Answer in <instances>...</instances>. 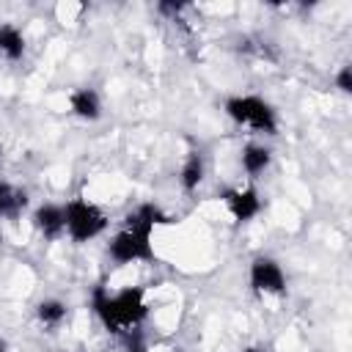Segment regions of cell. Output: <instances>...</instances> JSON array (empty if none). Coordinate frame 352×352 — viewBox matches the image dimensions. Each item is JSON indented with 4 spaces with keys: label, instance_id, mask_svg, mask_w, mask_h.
<instances>
[{
    "label": "cell",
    "instance_id": "cell-1",
    "mask_svg": "<svg viewBox=\"0 0 352 352\" xmlns=\"http://www.w3.org/2000/svg\"><path fill=\"white\" fill-rule=\"evenodd\" d=\"M160 223H168L160 206L154 204H140L124 217V226L116 231V236L107 242V256L116 264H132V261H151L154 248H151V234Z\"/></svg>",
    "mask_w": 352,
    "mask_h": 352
},
{
    "label": "cell",
    "instance_id": "cell-2",
    "mask_svg": "<svg viewBox=\"0 0 352 352\" xmlns=\"http://www.w3.org/2000/svg\"><path fill=\"white\" fill-rule=\"evenodd\" d=\"M91 302H94V311L102 319V324L116 336H126V333L138 330L143 324V319L148 316L143 286H126L116 294L96 286Z\"/></svg>",
    "mask_w": 352,
    "mask_h": 352
},
{
    "label": "cell",
    "instance_id": "cell-3",
    "mask_svg": "<svg viewBox=\"0 0 352 352\" xmlns=\"http://www.w3.org/2000/svg\"><path fill=\"white\" fill-rule=\"evenodd\" d=\"M226 116L239 124L248 126L258 135H275L278 132V113L275 107L253 94H239V96H228L226 99Z\"/></svg>",
    "mask_w": 352,
    "mask_h": 352
},
{
    "label": "cell",
    "instance_id": "cell-4",
    "mask_svg": "<svg viewBox=\"0 0 352 352\" xmlns=\"http://www.w3.org/2000/svg\"><path fill=\"white\" fill-rule=\"evenodd\" d=\"M63 214H66V234L74 242L96 239L107 228V214L85 198H72L69 204H63Z\"/></svg>",
    "mask_w": 352,
    "mask_h": 352
},
{
    "label": "cell",
    "instance_id": "cell-5",
    "mask_svg": "<svg viewBox=\"0 0 352 352\" xmlns=\"http://www.w3.org/2000/svg\"><path fill=\"white\" fill-rule=\"evenodd\" d=\"M250 289L256 294H283L286 292V275L280 264L270 256H258L250 264Z\"/></svg>",
    "mask_w": 352,
    "mask_h": 352
},
{
    "label": "cell",
    "instance_id": "cell-6",
    "mask_svg": "<svg viewBox=\"0 0 352 352\" xmlns=\"http://www.w3.org/2000/svg\"><path fill=\"white\" fill-rule=\"evenodd\" d=\"M223 201L231 212V217L236 223H248L253 220L258 212H261V198H258V190L256 187H236V190H226L223 192Z\"/></svg>",
    "mask_w": 352,
    "mask_h": 352
},
{
    "label": "cell",
    "instance_id": "cell-7",
    "mask_svg": "<svg viewBox=\"0 0 352 352\" xmlns=\"http://www.w3.org/2000/svg\"><path fill=\"white\" fill-rule=\"evenodd\" d=\"M33 226L44 239H58L66 231V214L63 204H41L33 212Z\"/></svg>",
    "mask_w": 352,
    "mask_h": 352
},
{
    "label": "cell",
    "instance_id": "cell-8",
    "mask_svg": "<svg viewBox=\"0 0 352 352\" xmlns=\"http://www.w3.org/2000/svg\"><path fill=\"white\" fill-rule=\"evenodd\" d=\"M69 107L74 116L85 121H96L102 116V96L94 88H77L69 94Z\"/></svg>",
    "mask_w": 352,
    "mask_h": 352
},
{
    "label": "cell",
    "instance_id": "cell-9",
    "mask_svg": "<svg viewBox=\"0 0 352 352\" xmlns=\"http://www.w3.org/2000/svg\"><path fill=\"white\" fill-rule=\"evenodd\" d=\"M28 209V192L11 182H0V220H16Z\"/></svg>",
    "mask_w": 352,
    "mask_h": 352
},
{
    "label": "cell",
    "instance_id": "cell-10",
    "mask_svg": "<svg viewBox=\"0 0 352 352\" xmlns=\"http://www.w3.org/2000/svg\"><path fill=\"white\" fill-rule=\"evenodd\" d=\"M239 162H242V170H245L248 176H258V173H264L267 165L272 162V151H270L264 143H248V146L242 148Z\"/></svg>",
    "mask_w": 352,
    "mask_h": 352
},
{
    "label": "cell",
    "instance_id": "cell-11",
    "mask_svg": "<svg viewBox=\"0 0 352 352\" xmlns=\"http://www.w3.org/2000/svg\"><path fill=\"white\" fill-rule=\"evenodd\" d=\"M204 170H206L204 154H201V151H190L187 160H184V165H182V170H179V184H182V190H184V192L198 190V184L204 182Z\"/></svg>",
    "mask_w": 352,
    "mask_h": 352
},
{
    "label": "cell",
    "instance_id": "cell-12",
    "mask_svg": "<svg viewBox=\"0 0 352 352\" xmlns=\"http://www.w3.org/2000/svg\"><path fill=\"white\" fill-rule=\"evenodd\" d=\"M25 55V36L14 25H0V60H19Z\"/></svg>",
    "mask_w": 352,
    "mask_h": 352
},
{
    "label": "cell",
    "instance_id": "cell-13",
    "mask_svg": "<svg viewBox=\"0 0 352 352\" xmlns=\"http://www.w3.org/2000/svg\"><path fill=\"white\" fill-rule=\"evenodd\" d=\"M66 314H69V308H66V302H60V300H41V302L36 305V316H38V322H41L44 327H58V324L66 319Z\"/></svg>",
    "mask_w": 352,
    "mask_h": 352
},
{
    "label": "cell",
    "instance_id": "cell-14",
    "mask_svg": "<svg viewBox=\"0 0 352 352\" xmlns=\"http://www.w3.org/2000/svg\"><path fill=\"white\" fill-rule=\"evenodd\" d=\"M336 88L344 91V94L352 91V69H349V66H341V72L336 74Z\"/></svg>",
    "mask_w": 352,
    "mask_h": 352
},
{
    "label": "cell",
    "instance_id": "cell-15",
    "mask_svg": "<svg viewBox=\"0 0 352 352\" xmlns=\"http://www.w3.org/2000/svg\"><path fill=\"white\" fill-rule=\"evenodd\" d=\"M245 352H267V349H264V346H248Z\"/></svg>",
    "mask_w": 352,
    "mask_h": 352
},
{
    "label": "cell",
    "instance_id": "cell-16",
    "mask_svg": "<svg viewBox=\"0 0 352 352\" xmlns=\"http://www.w3.org/2000/svg\"><path fill=\"white\" fill-rule=\"evenodd\" d=\"M0 352H3V341H0Z\"/></svg>",
    "mask_w": 352,
    "mask_h": 352
}]
</instances>
